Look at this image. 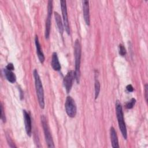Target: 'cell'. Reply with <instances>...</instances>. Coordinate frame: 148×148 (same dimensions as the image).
Listing matches in <instances>:
<instances>
[{
	"mask_svg": "<svg viewBox=\"0 0 148 148\" xmlns=\"http://www.w3.org/2000/svg\"><path fill=\"white\" fill-rule=\"evenodd\" d=\"M51 64L52 66V68L54 70L58 71L61 69V65L58 60V58L57 56V54L56 52H54L52 54L51 57Z\"/></svg>",
	"mask_w": 148,
	"mask_h": 148,
	"instance_id": "13",
	"label": "cell"
},
{
	"mask_svg": "<svg viewBox=\"0 0 148 148\" xmlns=\"http://www.w3.org/2000/svg\"><path fill=\"white\" fill-rule=\"evenodd\" d=\"M74 56L75 62V76L77 83H79L80 76V60H81V45L78 39H76L74 45Z\"/></svg>",
	"mask_w": 148,
	"mask_h": 148,
	"instance_id": "1",
	"label": "cell"
},
{
	"mask_svg": "<svg viewBox=\"0 0 148 148\" xmlns=\"http://www.w3.org/2000/svg\"><path fill=\"white\" fill-rule=\"evenodd\" d=\"M54 18H55V20L58 27V31L60 32V34L62 35L63 34V31H64V28H63V25H62V20L61 18V17L60 16V14L57 13V12H54Z\"/></svg>",
	"mask_w": 148,
	"mask_h": 148,
	"instance_id": "14",
	"label": "cell"
},
{
	"mask_svg": "<svg viewBox=\"0 0 148 148\" xmlns=\"http://www.w3.org/2000/svg\"><path fill=\"white\" fill-rule=\"evenodd\" d=\"M65 110L70 117H74L76 114V105L75 104V101L73 99L70 97L68 96L66 98L65 103Z\"/></svg>",
	"mask_w": 148,
	"mask_h": 148,
	"instance_id": "5",
	"label": "cell"
},
{
	"mask_svg": "<svg viewBox=\"0 0 148 148\" xmlns=\"http://www.w3.org/2000/svg\"><path fill=\"white\" fill-rule=\"evenodd\" d=\"M83 3V12L84 21L87 25H90V11H89V5L88 1L84 0L82 1Z\"/></svg>",
	"mask_w": 148,
	"mask_h": 148,
	"instance_id": "10",
	"label": "cell"
},
{
	"mask_svg": "<svg viewBox=\"0 0 148 148\" xmlns=\"http://www.w3.org/2000/svg\"><path fill=\"white\" fill-rule=\"evenodd\" d=\"M126 88L128 92H132L134 91V88L131 84L127 85L126 87Z\"/></svg>",
	"mask_w": 148,
	"mask_h": 148,
	"instance_id": "23",
	"label": "cell"
},
{
	"mask_svg": "<svg viewBox=\"0 0 148 148\" xmlns=\"http://www.w3.org/2000/svg\"><path fill=\"white\" fill-rule=\"evenodd\" d=\"M41 119V123L42 124V127L43 129V132L45 134V140L47 143V146L49 147H54V142L53 140V138L50 131V128L48 125V123L46 120V118L45 116L42 115L40 117Z\"/></svg>",
	"mask_w": 148,
	"mask_h": 148,
	"instance_id": "4",
	"label": "cell"
},
{
	"mask_svg": "<svg viewBox=\"0 0 148 148\" xmlns=\"http://www.w3.org/2000/svg\"><path fill=\"white\" fill-rule=\"evenodd\" d=\"M116 116H117L120 130L121 132V134L123 138L125 139H127V132L126 125H125V123L124 119L122 107L119 101H117L116 102Z\"/></svg>",
	"mask_w": 148,
	"mask_h": 148,
	"instance_id": "3",
	"label": "cell"
},
{
	"mask_svg": "<svg viewBox=\"0 0 148 148\" xmlns=\"http://www.w3.org/2000/svg\"><path fill=\"white\" fill-rule=\"evenodd\" d=\"M74 79H75V72L73 71H69L64 79V86L67 93H69L71 91Z\"/></svg>",
	"mask_w": 148,
	"mask_h": 148,
	"instance_id": "8",
	"label": "cell"
},
{
	"mask_svg": "<svg viewBox=\"0 0 148 148\" xmlns=\"http://www.w3.org/2000/svg\"><path fill=\"white\" fill-rule=\"evenodd\" d=\"M135 102H136V99L135 98H132L130 101H128L126 103L125 107L127 109H132L134 107Z\"/></svg>",
	"mask_w": 148,
	"mask_h": 148,
	"instance_id": "17",
	"label": "cell"
},
{
	"mask_svg": "<svg viewBox=\"0 0 148 148\" xmlns=\"http://www.w3.org/2000/svg\"><path fill=\"white\" fill-rule=\"evenodd\" d=\"M23 116L24 120V124L25 127V131L27 134L31 136L32 132V125H31V119L29 113L25 110H23Z\"/></svg>",
	"mask_w": 148,
	"mask_h": 148,
	"instance_id": "9",
	"label": "cell"
},
{
	"mask_svg": "<svg viewBox=\"0 0 148 148\" xmlns=\"http://www.w3.org/2000/svg\"><path fill=\"white\" fill-rule=\"evenodd\" d=\"M100 91V83L98 80L95 82V98L97 99L98 97Z\"/></svg>",
	"mask_w": 148,
	"mask_h": 148,
	"instance_id": "16",
	"label": "cell"
},
{
	"mask_svg": "<svg viewBox=\"0 0 148 148\" xmlns=\"http://www.w3.org/2000/svg\"><path fill=\"white\" fill-rule=\"evenodd\" d=\"M6 139H7V141L8 142L9 145L12 147H16V146L14 145V143H13V142L12 141V140L10 139V136H8V135H6Z\"/></svg>",
	"mask_w": 148,
	"mask_h": 148,
	"instance_id": "20",
	"label": "cell"
},
{
	"mask_svg": "<svg viewBox=\"0 0 148 148\" xmlns=\"http://www.w3.org/2000/svg\"><path fill=\"white\" fill-rule=\"evenodd\" d=\"M61 3V12L63 17V22H64V26L65 28V30L66 32L68 35L70 34V28L68 17V13H67V8L66 5L65 1H60Z\"/></svg>",
	"mask_w": 148,
	"mask_h": 148,
	"instance_id": "7",
	"label": "cell"
},
{
	"mask_svg": "<svg viewBox=\"0 0 148 148\" xmlns=\"http://www.w3.org/2000/svg\"><path fill=\"white\" fill-rule=\"evenodd\" d=\"M4 75L6 78V79L10 83H14L16 80V77L14 75V73L10 70L7 69L6 68L4 69L3 70Z\"/></svg>",
	"mask_w": 148,
	"mask_h": 148,
	"instance_id": "15",
	"label": "cell"
},
{
	"mask_svg": "<svg viewBox=\"0 0 148 148\" xmlns=\"http://www.w3.org/2000/svg\"><path fill=\"white\" fill-rule=\"evenodd\" d=\"M1 119L2 120V121L3 123H5L6 121V118H5V114L4 113V110H3V106L1 104Z\"/></svg>",
	"mask_w": 148,
	"mask_h": 148,
	"instance_id": "19",
	"label": "cell"
},
{
	"mask_svg": "<svg viewBox=\"0 0 148 148\" xmlns=\"http://www.w3.org/2000/svg\"><path fill=\"white\" fill-rule=\"evenodd\" d=\"M52 9H53V1H48V6H47V18L46 20V24H45V38H46V39H48L49 37V35H50Z\"/></svg>",
	"mask_w": 148,
	"mask_h": 148,
	"instance_id": "6",
	"label": "cell"
},
{
	"mask_svg": "<svg viewBox=\"0 0 148 148\" xmlns=\"http://www.w3.org/2000/svg\"><path fill=\"white\" fill-rule=\"evenodd\" d=\"M33 75L35 79V89L36 92V95L38 97V99L40 107L42 109H43L45 107V101H44V91L40 80L39 75L36 69H35L33 72Z\"/></svg>",
	"mask_w": 148,
	"mask_h": 148,
	"instance_id": "2",
	"label": "cell"
},
{
	"mask_svg": "<svg viewBox=\"0 0 148 148\" xmlns=\"http://www.w3.org/2000/svg\"><path fill=\"white\" fill-rule=\"evenodd\" d=\"M110 136L112 147H116V148L119 147L117 134L114 128L113 127H111L110 128Z\"/></svg>",
	"mask_w": 148,
	"mask_h": 148,
	"instance_id": "12",
	"label": "cell"
},
{
	"mask_svg": "<svg viewBox=\"0 0 148 148\" xmlns=\"http://www.w3.org/2000/svg\"><path fill=\"white\" fill-rule=\"evenodd\" d=\"M119 48V54L121 56H125V54H126V50H125L124 46L123 45L120 44Z\"/></svg>",
	"mask_w": 148,
	"mask_h": 148,
	"instance_id": "18",
	"label": "cell"
},
{
	"mask_svg": "<svg viewBox=\"0 0 148 148\" xmlns=\"http://www.w3.org/2000/svg\"><path fill=\"white\" fill-rule=\"evenodd\" d=\"M6 68L8 70H10V71H12L14 69V66L13 65V64L12 63H9L7 65V66H6Z\"/></svg>",
	"mask_w": 148,
	"mask_h": 148,
	"instance_id": "22",
	"label": "cell"
},
{
	"mask_svg": "<svg viewBox=\"0 0 148 148\" xmlns=\"http://www.w3.org/2000/svg\"><path fill=\"white\" fill-rule=\"evenodd\" d=\"M145 99H146V102H147V98H148V95H147V93H148V86L147 84H145Z\"/></svg>",
	"mask_w": 148,
	"mask_h": 148,
	"instance_id": "21",
	"label": "cell"
},
{
	"mask_svg": "<svg viewBox=\"0 0 148 148\" xmlns=\"http://www.w3.org/2000/svg\"><path fill=\"white\" fill-rule=\"evenodd\" d=\"M35 46H36V53L38 57V58L39 60V61L41 63H43L45 61V56L44 54L42 52V49H41V46L40 45L38 36L36 35L35 38Z\"/></svg>",
	"mask_w": 148,
	"mask_h": 148,
	"instance_id": "11",
	"label": "cell"
}]
</instances>
